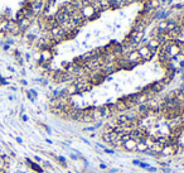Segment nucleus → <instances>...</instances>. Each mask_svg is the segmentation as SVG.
I'll list each match as a JSON object with an SVG mask.
<instances>
[{
  "label": "nucleus",
  "instance_id": "nucleus-1",
  "mask_svg": "<svg viewBox=\"0 0 184 173\" xmlns=\"http://www.w3.org/2000/svg\"><path fill=\"white\" fill-rule=\"evenodd\" d=\"M106 80V76L102 73L101 70H97V71H93L88 75V81L92 84V86H96V85H101L103 81Z\"/></svg>",
  "mask_w": 184,
  "mask_h": 173
},
{
  "label": "nucleus",
  "instance_id": "nucleus-2",
  "mask_svg": "<svg viewBox=\"0 0 184 173\" xmlns=\"http://www.w3.org/2000/svg\"><path fill=\"white\" fill-rule=\"evenodd\" d=\"M125 58H126L127 61L130 62V63H133V65H140V63H143V58H141V56L139 54V52L136 51V49H134V51H131V52H129V53L125 56Z\"/></svg>",
  "mask_w": 184,
  "mask_h": 173
},
{
  "label": "nucleus",
  "instance_id": "nucleus-3",
  "mask_svg": "<svg viewBox=\"0 0 184 173\" xmlns=\"http://www.w3.org/2000/svg\"><path fill=\"white\" fill-rule=\"evenodd\" d=\"M136 51L139 52V54L141 56V58H143V61H151L153 57H154V54L151 53L150 51H149V48L146 46H141V47H137Z\"/></svg>",
  "mask_w": 184,
  "mask_h": 173
},
{
  "label": "nucleus",
  "instance_id": "nucleus-4",
  "mask_svg": "<svg viewBox=\"0 0 184 173\" xmlns=\"http://www.w3.org/2000/svg\"><path fill=\"white\" fill-rule=\"evenodd\" d=\"M69 16H71V15H68L67 13L63 12V10L60 8V10L55 13L54 18H55V20H57V23L60 24V25H63V24H66V23L69 22Z\"/></svg>",
  "mask_w": 184,
  "mask_h": 173
},
{
  "label": "nucleus",
  "instance_id": "nucleus-5",
  "mask_svg": "<svg viewBox=\"0 0 184 173\" xmlns=\"http://www.w3.org/2000/svg\"><path fill=\"white\" fill-rule=\"evenodd\" d=\"M164 87H165V85L163 84L161 81L153 82V84H150V85L148 86V89L150 90V91H151L154 95H157V94H159V92H161L163 90H164Z\"/></svg>",
  "mask_w": 184,
  "mask_h": 173
},
{
  "label": "nucleus",
  "instance_id": "nucleus-6",
  "mask_svg": "<svg viewBox=\"0 0 184 173\" xmlns=\"http://www.w3.org/2000/svg\"><path fill=\"white\" fill-rule=\"evenodd\" d=\"M25 163H27V165H29V168L32 169V171L37 172V173H44V169H43V167H42L40 164L36 163V162H34V161H32V159H30V158H25Z\"/></svg>",
  "mask_w": 184,
  "mask_h": 173
},
{
  "label": "nucleus",
  "instance_id": "nucleus-7",
  "mask_svg": "<svg viewBox=\"0 0 184 173\" xmlns=\"http://www.w3.org/2000/svg\"><path fill=\"white\" fill-rule=\"evenodd\" d=\"M6 32H9L10 34H13V36L19 34L20 30H19L18 23H16L15 20H9V22H8V27H6Z\"/></svg>",
  "mask_w": 184,
  "mask_h": 173
},
{
  "label": "nucleus",
  "instance_id": "nucleus-8",
  "mask_svg": "<svg viewBox=\"0 0 184 173\" xmlns=\"http://www.w3.org/2000/svg\"><path fill=\"white\" fill-rule=\"evenodd\" d=\"M145 28H146V24H145L140 18H136V20H135V23H134V25H133L131 29L135 30L136 33H144Z\"/></svg>",
  "mask_w": 184,
  "mask_h": 173
},
{
  "label": "nucleus",
  "instance_id": "nucleus-9",
  "mask_svg": "<svg viewBox=\"0 0 184 173\" xmlns=\"http://www.w3.org/2000/svg\"><path fill=\"white\" fill-rule=\"evenodd\" d=\"M146 47L149 48V51H150L153 54H155V53H158L159 48H160V43H159L157 39H149V42L146 43Z\"/></svg>",
  "mask_w": 184,
  "mask_h": 173
},
{
  "label": "nucleus",
  "instance_id": "nucleus-10",
  "mask_svg": "<svg viewBox=\"0 0 184 173\" xmlns=\"http://www.w3.org/2000/svg\"><path fill=\"white\" fill-rule=\"evenodd\" d=\"M102 140H105L106 143H109V144H112V143H115V141L119 139V134H116V133H109V134H102Z\"/></svg>",
  "mask_w": 184,
  "mask_h": 173
},
{
  "label": "nucleus",
  "instance_id": "nucleus-11",
  "mask_svg": "<svg viewBox=\"0 0 184 173\" xmlns=\"http://www.w3.org/2000/svg\"><path fill=\"white\" fill-rule=\"evenodd\" d=\"M16 23H18L19 30H20V33H22V32H25V30L30 27V24H32V20H29V19H27V18H23V19L18 20Z\"/></svg>",
  "mask_w": 184,
  "mask_h": 173
},
{
  "label": "nucleus",
  "instance_id": "nucleus-12",
  "mask_svg": "<svg viewBox=\"0 0 184 173\" xmlns=\"http://www.w3.org/2000/svg\"><path fill=\"white\" fill-rule=\"evenodd\" d=\"M135 148H136V140L131 139V138H130V139H127L122 144V149L127 150V152H133V150H135Z\"/></svg>",
  "mask_w": 184,
  "mask_h": 173
},
{
  "label": "nucleus",
  "instance_id": "nucleus-13",
  "mask_svg": "<svg viewBox=\"0 0 184 173\" xmlns=\"http://www.w3.org/2000/svg\"><path fill=\"white\" fill-rule=\"evenodd\" d=\"M52 57H53V49L40 51V60L43 62H51Z\"/></svg>",
  "mask_w": 184,
  "mask_h": 173
},
{
  "label": "nucleus",
  "instance_id": "nucleus-14",
  "mask_svg": "<svg viewBox=\"0 0 184 173\" xmlns=\"http://www.w3.org/2000/svg\"><path fill=\"white\" fill-rule=\"evenodd\" d=\"M115 108H116V111L117 113H125V111H127V106H126V104H125L122 100H117V101L115 102Z\"/></svg>",
  "mask_w": 184,
  "mask_h": 173
},
{
  "label": "nucleus",
  "instance_id": "nucleus-15",
  "mask_svg": "<svg viewBox=\"0 0 184 173\" xmlns=\"http://www.w3.org/2000/svg\"><path fill=\"white\" fill-rule=\"evenodd\" d=\"M148 149H149V148H148V145H146L145 141H137V143H136V148H135V150L139 152V153H143L144 154Z\"/></svg>",
  "mask_w": 184,
  "mask_h": 173
},
{
  "label": "nucleus",
  "instance_id": "nucleus-16",
  "mask_svg": "<svg viewBox=\"0 0 184 173\" xmlns=\"http://www.w3.org/2000/svg\"><path fill=\"white\" fill-rule=\"evenodd\" d=\"M155 28L158 29L159 33H166V20H161Z\"/></svg>",
  "mask_w": 184,
  "mask_h": 173
},
{
  "label": "nucleus",
  "instance_id": "nucleus-17",
  "mask_svg": "<svg viewBox=\"0 0 184 173\" xmlns=\"http://www.w3.org/2000/svg\"><path fill=\"white\" fill-rule=\"evenodd\" d=\"M79 122L92 123L93 122V117H92V115H90V114H83V111H82V116H81V119H79Z\"/></svg>",
  "mask_w": 184,
  "mask_h": 173
},
{
  "label": "nucleus",
  "instance_id": "nucleus-18",
  "mask_svg": "<svg viewBox=\"0 0 184 173\" xmlns=\"http://www.w3.org/2000/svg\"><path fill=\"white\" fill-rule=\"evenodd\" d=\"M73 65L79 66V67H83V68H85L86 62H85V60L82 58V56H79V57H76L75 60H73Z\"/></svg>",
  "mask_w": 184,
  "mask_h": 173
},
{
  "label": "nucleus",
  "instance_id": "nucleus-19",
  "mask_svg": "<svg viewBox=\"0 0 184 173\" xmlns=\"http://www.w3.org/2000/svg\"><path fill=\"white\" fill-rule=\"evenodd\" d=\"M149 6L153 10H159V8H160V1L159 0H149Z\"/></svg>",
  "mask_w": 184,
  "mask_h": 173
},
{
  "label": "nucleus",
  "instance_id": "nucleus-20",
  "mask_svg": "<svg viewBox=\"0 0 184 173\" xmlns=\"http://www.w3.org/2000/svg\"><path fill=\"white\" fill-rule=\"evenodd\" d=\"M139 167H141V168H144V169H148L149 167H150V164H148L146 162H141V163L139 164Z\"/></svg>",
  "mask_w": 184,
  "mask_h": 173
},
{
  "label": "nucleus",
  "instance_id": "nucleus-21",
  "mask_svg": "<svg viewBox=\"0 0 184 173\" xmlns=\"http://www.w3.org/2000/svg\"><path fill=\"white\" fill-rule=\"evenodd\" d=\"M95 126H86L83 128V131H92V133H95Z\"/></svg>",
  "mask_w": 184,
  "mask_h": 173
},
{
  "label": "nucleus",
  "instance_id": "nucleus-22",
  "mask_svg": "<svg viewBox=\"0 0 184 173\" xmlns=\"http://www.w3.org/2000/svg\"><path fill=\"white\" fill-rule=\"evenodd\" d=\"M103 152H105V153H107V154H115V149H109V148H105V149H103Z\"/></svg>",
  "mask_w": 184,
  "mask_h": 173
},
{
  "label": "nucleus",
  "instance_id": "nucleus-23",
  "mask_svg": "<svg viewBox=\"0 0 184 173\" xmlns=\"http://www.w3.org/2000/svg\"><path fill=\"white\" fill-rule=\"evenodd\" d=\"M93 126H95V129H100V128H102V126H103V124H102V122H97Z\"/></svg>",
  "mask_w": 184,
  "mask_h": 173
},
{
  "label": "nucleus",
  "instance_id": "nucleus-24",
  "mask_svg": "<svg viewBox=\"0 0 184 173\" xmlns=\"http://www.w3.org/2000/svg\"><path fill=\"white\" fill-rule=\"evenodd\" d=\"M34 162H36V163H42V158L40 157H38V155H34Z\"/></svg>",
  "mask_w": 184,
  "mask_h": 173
},
{
  "label": "nucleus",
  "instance_id": "nucleus-25",
  "mask_svg": "<svg viewBox=\"0 0 184 173\" xmlns=\"http://www.w3.org/2000/svg\"><path fill=\"white\" fill-rule=\"evenodd\" d=\"M42 126H43V128H44V129H46V131H47V134H51V133H52L51 128H49V126H47V125H46V124H43V125H42Z\"/></svg>",
  "mask_w": 184,
  "mask_h": 173
},
{
  "label": "nucleus",
  "instance_id": "nucleus-26",
  "mask_svg": "<svg viewBox=\"0 0 184 173\" xmlns=\"http://www.w3.org/2000/svg\"><path fill=\"white\" fill-rule=\"evenodd\" d=\"M174 9H176V10H179V9H182L183 8V4H175L174 6H173Z\"/></svg>",
  "mask_w": 184,
  "mask_h": 173
},
{
  "label": "nucleus",
  "instance_id": "nucleus-27",
  "mask_svg": "<svg viewBox=\"0 0 184 173\" xmlns=\"http://www.w3.org/2000/svg\"><path fill=\"white\" fill-rule=\"evenodd\" d=\"M163 173H170V169H169V167H163Z\"/></svg>",
  "mask_w": 184,
  "mask_h": 173
},
{
  "label": "nucleus",
  "instance_id": "nucleus-28",
  "mask_svg": "<svg viewBox=\"0 0 184 173\" xmlns=\"http://www.w3.org/2000/svg\"><path fill=\"white\" fill-rule=\"evenodd\" d=\"M96 145H97V147H98V148H101L102 150L106 148V145H103V144H101V143H96Z\"/></svg>",
  "mask_w": 184,
  "mask_h": 173
},
{
  "label": "nucleus",
  "instance_id": "nucleus-29",
  "mask_svg": "<svg viewBox=\"0 0 184 173\" xmlns=\"http://www.w3.org/2000/svg\"><path fill=\"white\" fill-rule=\"evenodd\" d=\"M141 163V161H139V159H134L133 161V164H135V165H139Z\"/></svg>",
  "mask_w": 184,
  "mask_h": 173
},
{
  "label": "nucleus",
  "instance_id": "nucleus-30",
  "mask_svg": "<svg viewBox=\"0 0 184 173\" xmlns=\"http://www.w3.org/2000/svg\"><path fill=\"white\" fill-rule=\"evenodd\" d=\"M148 172L154 173V172H157V168H154V167H149V168H148Z\"/></svg>",
  "mask_w": 184,
  "mask_h": 173
},
{
  "label": "nucleus",
  "instance_id": "nucleus-31",
  "mask_svg": "<svg viewBox=\"0 0 184 173\" xmlns=\"http://www.w3.org/2000/svg\"><path fill=\"white\" fill-rule=\"evenodd\" d=\"M15 140H16V143H19V144H23V139H22V138L16 137V138H15Z\"/></svg>",
  "mask_w": 184,
  "mask_h": 173
},
{
  "label": "nucleus",
  "instance_id": "nucleus-32",
  "mask_svg": "<svg viewBox=\"0 0 184 173\" xmlns=\"http://www.w3.org/2000/svg\"><path fill=\"white\" fill-rule=\"evenodd\" d=\"M100 168H101V169H107V165L105 163H101V164H100Z\"/></svg>",
  "mask_w": 184,
  "mask_h": 173
},
{
  "label": "nucleus",
  "instance_id": "nucleus-33",
  "mask_svg": "<svg viewBox=\"0 0 184 173\" xmlns=\"http://www.w3.org/2000/svg\"><path fill=\"white\" fill-rule=\"evenodd\" d=\"M22 119H23V122H28V116L27 115H23Z\"/></svg>",
  "mask_w": 184,
  "mask_h": 173
},
{
  "label": "nucleus",
  "instance_id": "nucleus-34",
  "mask_svg": "<svg viewBox=\"0 0 184 173\" xmlns=\"http://www.w3.org/2000/svg\"><path fill=\"white\" fill-rule=\"evenodd\" d=\"M179 65H180V67H182V70H183V68H184V60H183V61H180V62H179Z\"/></svg>",
  "mask_w": 184,
  "mask_h": 173
},
{
  "label": "nucleus",
  "instance_id": "nucleus-35",
  "mask_svg": "<svg viewBox=\"0 0 184 173\" xmlns=\"http://www.w3.org/2000/svg\"><path fill=\"white\" fill-rule=\"evenodd\" d=\"M4 49H5V51L9 49V44H5V46H4Z\"/></svg>",
  "mask_w": 184,
  "mask_h": 173
},
{
  "label": "nucleus",
  "instance_id": "nucleus-36",
  "mask_svg": "<svg viewBox=\"0 0 184 173\" xmlns=\"http://www.w3.org/2000/svg\"><path fill=\"white\" fill-rule=\"evenodd\" d=\"M71 158H72V159H77V157H76L75 154H71Z\"/></svg>",
  "mask_w": 184,
  "mask_h": 173
},
{
  "label": "nucleus",
  "instance_id": "nucleus-37",
  "mask_svg": "<svg viewBox=\"0 0 184 173\" xmlns=\"http://www.w3.org/2000/svg\"><path fill=\"white\" fill-rule=\"evenodd\" d=\"M46 141H47L48 144H52V140H51V139H46Z\"/></svg>",
  "mask_w": 184,
  "mask_h": 173
},
{
  "label": "nucleus",
  "instance_id": "nucleus-38",
  "mask_svg": "<svg viewBox=\"0 0 184 173\" xmlns=\"http://www.w3.org/2000/svg\"><path fill=\"white\" fill-rule=\"evenodd\" d=\"M90 137H91V138H96V134H95V133H92V134H91V135H90Z\"/></svg>",
  "mask_w": 184,
  "mask_h": 173
},
{
  "label": "nucleus",
  "instance_id": "nucleus-39",
  "mask_svg": "<svg viewBox=\"0 0 184 173\" xmlns=\"http://www.w3.org/2000/svg\"><path fill=\"white\" fill-rule=\"evenodd\" d=\"M166 1H168V4H172V3H173V0H166Z\"/></svg>",
  "mask_w": 184,
  "mask_h": 173
},
{
  "label": "nucleus",
  "instance_id": "nucleus-40",
  "mask_svg": "<svg viewBox=\"0 0 184 173\" xmlns=\"http://www.w3.org/2000/svg\"><path fill=\"white\" fill-rule=\"evenodd\" d=\"M182 80H183V81H184V73L182 75Z\"/></svg>",
  "mask_w": 184,
  "mask_h": 173
},
{
  "label": "nucleus",
  "instance_id": "nucleus-41",
  "mask_svg": "<svg viewBox=\"0 0 184 173\" xmlns=\"http://www.w3.org/2000/svg\"><path fill=\"white\" fill-rule=\"evenodd\" d=\"M163 1H166V0H163Z\"/></svg>",
  "mask_w": 184,
  "mask_h": 173
},
{
  "label": "nucleus",
  "instance_id": "nucleus-42",
  "mask_svg": "<svg viewBox=\"0 0 184 173\" xmlns=\"http://www.w3.org/2000/svg\"><path fill=\"white\" fill-rule=\"evenodd\" d=\"M183 8H184V4H183Z\"/></svg>",
  "mask_w": 184,
  "mask_h": 173
}]
</instances>
